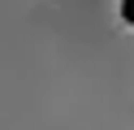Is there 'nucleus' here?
I'll return each instance as SVG.
<instances>
[{"mask_svg": "<svg viewBox=\"0 0 134 130\" xmlns=\"http://www.w3.org/2000/svg\"><path fill=\"white\" fill-rule=\"evenodd\" d=\"M121 17H125V22L134 26V0H121Z\"/></svg>", "mask_w": 134, "mask_h": 130, "instance_id": "1", "label": "nucleus"}]
</instances>
